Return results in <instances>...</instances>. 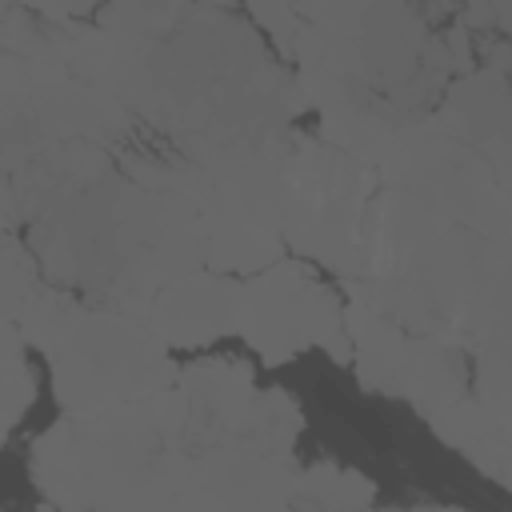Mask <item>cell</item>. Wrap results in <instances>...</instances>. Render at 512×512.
<instances>
[{
  "label": "cell",
  "instance_id": "6da1fadb",
  "mask_svg": "<svg viewBox=\"0 0 512 512\" xmlns=\"http://www.w3.org/2000/svg\"><path fill=\"white\" fill-rule=\"evenodd\" d=\"M32 260L56 288H96L108 308L140 312L152 292L204 268V224L176 184L100 168L32 220Z\"/></svg>",
  "mask_w": 512,
  "mask_h": 512
},
{
  "label": "cell",
  "instance_id": "7a4b0ae2",
  "mask_svg": "<svg viewBox=\"0 0 512 512\" xmlns=\"http://www.w3.org/2000/svg\"><path fill=\"white\" fill-rule=\"evenodd\" d=\"M376 176L324 136L292 132L280 196V240L304 264L356 280Z\"/></svg>",
  "mask_w": 512,
  "mask_h": 512
},
{
  "label": "cell",
  "instance_id": "3957f363",
  "mask_svg": "<svg viewBox=\"0 0 512 512\" xmlns=\"http://www.w3.org/2000/svg\"><path fill=\"white\" fill-rule=\"evenodd\" d=\"M52 392L68 416L124 408L176 384V364L160 336L120 308H80L48 348Z\"/></svg>",
  "mask_w": 512,
  "mask_h": 512
},
{
  "label": "cell",
  "instance_id": "277c9868",
  "mask_svg": "<svg viewBox=\"0 0 512 512\" xmlns=\"http://www.w3.org/2000/svg\"><path fill=\"white\" fill-rule=\"evenodd\" d=\"M236 332L264 364L296 360L308 348H324L332 360H348L344 308L312 272V264L296 256L260 268L244 284Z\"/></svg>",
  "mask_w": 512,
  "mask_h": 512
},
{
  "label": "cell",
  "instance_id": "5b68a950",
  "mask_svg": "<svg viewBox=\"0 0 512 512\" xmlns=\"http://www.w3.org/2000/svg\"><path fill=\"white\" fill-rule=\"evenodd\" d=\"M348 360L356 376L388 396H404L424 416L468 396V364L464 352L428 336H412L388 316L352 300L344 308Z\"/></svg>",
  "mask_w": 512,
  "mask_h": 512
},
{
  "label": "cell",
  "instance_id": "8992f818",
  "mask_svg": "<svg viewBox=\"0 0 512 512\" xmlns=\"http://www.w3.org/2000/svg\"><path fill=\"white\" fill-rule=\"evenodd\" d=\"M240 296H244V280L212 268H196L152 292V300L136 316L160 336L168 352L172 348L200 352L240 328Z\"/></svg>",
  "mask_w": 512,
  "mask_h": 512
},
{
  "label": "cell",
  "instance_id": "52a82bcc",
  "mask_svg": "<svg viewBox=\"0 0 512 512\" xmlns=\"http://www.w3.org/2000/svg\"><path fill=\"white\" fill-rule=\"evenodd\" d=\"M436 120L508 176V88L500 68H480L448 84Z\"/></svg>",
  "mask_w": 512,
  "mask_h": 512
},
{
  "label": "cell",
  "instance_id": "ba28073f",
  "mask_svg": "<svg viewBox=\"0 0 512 512\" xmlns=\"http://www.w3.org/2000/svg\"><path fill=\"white\" fill-rule=\"evenodd\" d=\"M428 424H432V432H436L448 448L464 452V456H468L472 464H480L496 484L508 480V420L496 416L488 404H480L476 396H460V400L436 408V412L428 416Z\"/></svg>",
  "mask_w": 512,
  "mask_h": 512
},
{
  "label": "cell",
  "instance_id": "9c48e42d",
  "mask_svg": "<svg viewBox=\"0 0 512 512\" xmlns=\"http://www.w3.org/2000/svg\"><path fill=\"white\" fill-rule=\"evenodd\" d=\"M20 328H0V444L12 436V428L24 420V412L36 400V372L24 356Z\"/></svg>",
  "mask_w": 512,
  "mask_h": 512
},
{
  "label": "cell",
  "instance_id": "30bf717a",
  "mask_svg": "<svg viewBox=\"0 0 512 512\" xmlns=\"http://www.w3.org/2000/svg\"><path fill=\"white\" fill-rule=\"evenodd\" d=\"M36 292H40V276L32 248H24L12 232L0 228V328H16Z\"/></svg>",
  "mask_w": 512,
  "mask_h": 512
},
{
  "label": "cell",
  "instance_id": "8fae6325",
  "mask_svg": "<svg viewBox=\"0 0 512 512\" xmlns=\"http://www.w3.org/2000/svg\"><path fill=\"white\" fill-rule=\"evenodd\" d=\"M288 512H372V508H356V504H332V500H316V496H304L296 492Z\"/></svg>",
  "mask_w": 512,
  "mask_h": 512
}]
</instances>
